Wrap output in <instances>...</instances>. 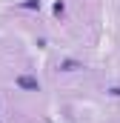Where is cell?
Wrapping results in <instances>:
<instances>
[{
	"label": "cell",
	"mask_w": 120,
	"mask_h": 123,
	"mask_svg": "<svg viewBox=\"0 0 120 123\" xmlns=\"http://www.w3.org/2000/svg\"><path fill=\"white\" fill-rule=\"evenodd\" d=\"M74 69H80L77 60H63V72H74Z\"/></svg>",
	"instance_id": "7a4b0ae2"
},
{
	"label": "cell",
	"mask_w": 120,
	"mask_h": 123,
	"mask_svg": "<svg viewBox=\"0 0 120 123\" xmlns=\"http://www.w3.org/2000/svg\"><path fill=\"white\" fill-rule=\"evenodd\" d=\"M23 6H26V9H37V6H40V0H26Z\"/></svg>",
	"instance_id": "3957f363"
},
{
	"label": "cell",
	"mask_w": 120,
	"mask_h": 123,
	"mask_svg": "<svg viewBox=\"0 0 120 123\" xmlns=\"http://www.w3.org/2000/svg\"><path fill=\"white\" fill-rule=\"evenodd\" d=\"M17 86H20V89H31V92H37V89H40L37 77H29V74H20V77H17Z\"/></svg>",
	"instance_id": "6da1fadb"
}]
</instances>
